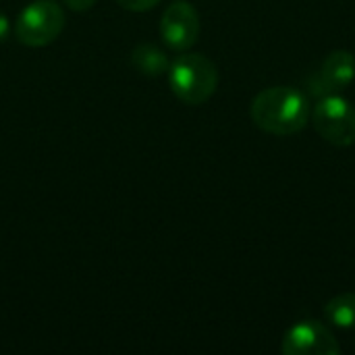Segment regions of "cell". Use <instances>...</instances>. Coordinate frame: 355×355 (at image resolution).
I'll return each instance as SVG.
<instances>
[{
    "instance_id": "cell-1",
    "label": "cell",
    "mask_w": 355,
    "mask_h": 355,
    "mask_svg": "<svg viewBox=\"0 0 355 355\" xmlns=\"http://www.w3.org/2000/svg\"><path fill=\"white\" fill-rule=\"evenodd\" d=\"M252 121L258 129L270 135H293L300 133L310 121L308 96L289 85H275L262 89L250 108Z\"/></svg>"
},
{
    "instance_id": "cell-2",
    "label": "cell",
    "mask_w": 355,
    "mask_h": 355,
    "mask_svg": "<svg viewBox=\"0 0 355 355\" xmlns=\"http://www.w3.org/2000/svg\"><path fill=\"white\" fill-rule=\"evenodd\" d=\"M173 94L191 106L208 102L218 87V69L204 54H181L168 67Z\"/></svg>"
},
{
    "instance_id": "cell-3",
    "label": "cell",
    "mask_w": 355,
    "mask_h": 355,
    "mask_svg": "<svg viewBox=\"0 0 355 355\" xmlns=\"http://www.w3.org/2000/svg\"><path fill=\"white\" fill-rule=\"evenodd\" d=\"M64 27V10L54 0H33L27 4L15 23L17 40L31 48L52 44Z\"/></svg>"
},
{
    "instance_id": "cell-4",
    "label": "cell",
    "mask_w": 355,
    "mask_h": 355,
    "mask_svg": "<svg viewBox=\"0 0 355 355\" xmlns=\"http://www.w3.org/2000/svg\"><path fill=\"white\" fill-rule=\"evenodd\" d=\"M310 116L314 129L324 141L337 148H347L355 144V108L343 96L327 94L318 98Z\"/></svg>"
},
{
    "instance_id": "cell-5",
    "label": "cell",
    "mask_w": 355,
    "mask_h": 355,
    "mask_svg": "<svg viewBox=\"0 0 355 355\" xmlns=\"http://www.w3.org/2000/svg\"><path fill=\"white\" fill-rule=\"evenodd\" d=\"M281 349L285 355H337L341 345L320 320H302L285 333Z\"/></svg>"
},
{
    "instance_id": "cell-6",
    "label": "cell",
    "mask_w": 355,
    "mask_h": 355,
    "mask_svg": "<svg viewBox=\"0 0 355 355\" xmlns=\"http://www.w3.org/2000/svg\"><path fill=\"white\" fill-rule=\"evenodd\" d=\"M160 35L173 50L185 52L200 37V15L187 0H175L166 6L160 21Z\"/></svg>"
},
{
    "instance_id": "cell-7",
    "label": "cell",
    "mask_w": 355,
    "mask_h": 355,
    "mask_svg": "<svg viewBox=\"0 0 355 355\" xmlns=\"http://www.w3.org/2000/svg\"><path fill=\"white\" fill-rule=\"evenodd\" d=\"M355 79V54L349 50H333L320 64L318 71H314L308 77L310 94L322 98L327 94H337L339 89H345Z\"/></svg>"
},
{
    "instance_id": "cell-8",
    "label": "cell",
    "mask_w": 355,
    "mask_h": 355,
    "mask_svg": "<svg viewBox=\"0 0 355 355\" xmlns=\"http://www.w3.org/2000/svg\"><path fill=\"white\" fill-rule=\"evenodd\" d=\"M131 62L139 73L148 77H158L162 73H168V67H171L166 54L152 44H139L131 52Z\"/></svg>"
},
{
    "instance_id": "cell-9",
    "label": "cell",
    "mask_w": 355,
    "mask_h": 355,
    "mask_svg": "<svg viewBox=\"0 0 355 355\" xmlns=\"http://www.w3.org/2000/svg\"><path fill=\"white\" fill-rule=\"evenodd\" d=\"M324 316L331 324L355 331V293H341L324 306Z\"/></svg>"
},
{
    "instance_id": "cell-10",
    "label": "cell",
    "mask_w": 355,
    "mask_h": 355,
    "mask_svg": "<svg viewBox=\"0 0 355 355\" xmlns=\"http://www.w3.org/2000/svg\"><path fill=\"white\" fill-rule=\"evenodd\" d=\"M125 10H133V12H144L154 8L160 0H116Z\"/></svg>"
},
{
    "instance_id": "cell-11",
    "label": "cell",
    "mask_w": 355,
    "mask_h": 355,
    "mask_svg": "<svg viewBox=\"0 0 355 355\" xmlns=\"http://www.w3.org/2000/svg\"><path fill=\"white\" fill-rule=\"evenodd\" d=\"M64 4H67L71 10H77V12H81V10H87V8H92V6L96 4V0H64Z\"/></svg>"
},
{
    "instance_id": "cell-12",
    "label": "cell",
    "mask_w": 355,
    "mask_h": 355,
    "mask_svg": "<svg viewBox=\"0 0 355 355\" xmlns=\"http://www.w3.org/2000/svg\"><path fill=\"white\" fill-rule=\"evenodd\" d=\"M8 35V19L0 12V42H4Z\"/></svg>"
}]
</instances>
